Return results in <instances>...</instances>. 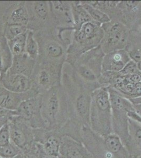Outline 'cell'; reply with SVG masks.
Here are the masks:
<instances>
[{
	"label": "cell",
	"instance_id": "e575fe53",
	"mask_svg": "<svg viewBox=\"0 0 141 158\" xmlns=\"http://www.w3.org/2000/svg\"><path fill=\"white\" fill-rule=\"evenodd\" d=\"M38 143V142H37ZM38 143V151L37 154V158H58L59 157L53 156L51 155H49L48 153L45 151L44 149L42 144Z\"/></svg>",
	"mask_w": 141,
	"mask_h": 158
},
{
	"label": "cell",
	"instance_id": "836d02e7",
	"mask_svg": "<svg viewBox=\"0 0 141 158\" xmlns=\"http://www.w3.org/2000/svg\"><path fill=\"white\" fill-rule=\"evenodd\" d=\"M11 142L8 124L0 129V146H5Z\"/></svg>",
	"mask_w": 141,
	"mask_h": 158
},
{
	"label": "cell",
	"instance_id": "74e56055",
	"mask_svg": "<svg viewBox=\"0 0 141 158\" xmlns=\"http://www.w3.org/2000/svg\"><path fill=\"white\" fill-rule=\"evenodd\" d=\"M137 64H138V69H139V71L141 72V61L139 62L138 63H137Z\"/></svg>",
	"mask_w": 141,
	"mask_h": 158
},
{
	"label": "cell",
	"instance_id": "5b68a950",
	"mask_svg": "<svg viewBox=\"0 0 141 158\" xmlns=\"http://www.w3.org/2000/svg\"><path fill=\"white\" fill-rule=\"evenodd\" d=\"M103 35L102 25L93 21L86 22L75 30L67 50L65 63L72 67L81 56L100 45Z\"/></svg>",
	"mask_w": 141,
	"mask_h": 158
},
{
	"label": "cell",
	"instance_id": "f1b7e54d",
	"mask_svg": "<svg viewBox=\"0 0 141 158\" xmlns=\"http://www.w3.org/2000/svg\"><path fill=\"white\" fill-rule=\"evenodd\" d=\"M28 31L27 26L3 24V33L7 41H10Z\"/></svg>",
	"mask_w": 141,
	"mask_h": 158
},
{
	"label": "cell",
	"instance_id": "ba28073f",
	"mask_svg": "<svg viewBox=\"0 0 141 158\" xmlns=\"http://www.w3.org/2000/svg\"><path fill=\"white\" fill-rule=\"evenodd\" d=\"M104 55L99 45L81 56L71 67L72 69L84 82L102 87L98 79L102 74Z\"/></svg>",
	"mask_w": 141,
	"mask_h": 158
},
{
	"label": "cell",
	"instance_id": "ac0fdd59",
	"mask_svg": "<svg viewBox=\"0 0 141 158\" xmlns=\"http://www.w3.org/2000/svg\"><path fill=\"white\" fill-rule=\"evenodd\" d=\"M3 24L27 26L29 22V15L26 1H16L11 4L6 10L2 16Z\"/></svg>",
	"mask_w": 141,
	"mask_h": 158
},
{
	"label": "cell",
	"instance_id": "2e32d148",
	"mask_svg": "<svg viewBox=\"0 0 141 158\" xmlns=\"http://www.w3.org/2000/svg\"><path fill=\"white\" fill-rule=\"evenodd\" d=\"M39 95L31 89L24 93H15L7 90L0 82V108L16 111L24 101Z\"/></svg>",
	"mask_w": 141,
	"mask_h": 158
},
{
	"label": "cell",
	"instance_id": "d4e9b609",
	"mask_svg": "<svg viewBox=\"0 0 141 158\" xmlns=\"http://www.w3.org/2000/svg\"><path fill=\"white\" fill-rule=\"evenodd\" d=\"M72 12L73 19L74 31L79 29L86 22L93 21L80 1H71Z\"/></svg>",
	"mask_w": 141,
	"mask_h": 158
},
{
	"label": "cell",
	"instance_id": "ffe728a7",
	"mask_svg": "<svg viewBox=\"0 0 141 158\" xmlns=\"http://www.w3.org/2000/svg\"><path fill=\"white\" fill-rule=\"evenodd\" d=\"M131 60L125 49L109 52L104 56L102 72H120Z\"/></svg>",
	"mask_w": 141,
	"mask_h": 158
},
{
	"label": "cell",
	"instance_id": "d6a6232c",
	"mask_svg": "<svg viewBox=\"0 0 141 158\" xmlns=\"http://www.w3.org/2000/svg\"><path fill=\"white\" fill-rule=\"evenodd\" d=\"M120 73L122 75L127 76V75H131L133 74H139L140 73L139 69H138V64L135 62L131 60L129 61L123 69L120 71Z\"/></svg>",
	"mask_w": 141,
	"mask_h": 158
},
{
	"label": "cell",
	"instance_id": "44dd1931",
	"mask_svg": "<svg viewBox=\"0 0 141 158\" xmlns=\"http://www.w3.org/2000/svg\"><path fill=\"white\" fill-rule=\"evenodd\" d=\"M125 147L133 158L141 156V124L130 118L129 137Z\"/></svg>",
	"mask_w": 141,
	"mask_h": 158
},
{
	"label": "cell",
	"instance_id": "d6986e66",
	"mask_svg": "<svg viewBox=\"0 0 141 158\" xmlns=\"http://www.w3.org/2000/svg\"><path fill=\"white\" fill-rule=\"evenodd\" d=\"M0 82L6 89L15 93H24L32 88V82L30 77L7 71L0 75Z\"/></svg>",
	"mask_w": 141,
	"mask_h": 158
},
{
	"label": "cell",
	"instance_id": "1f68e13d",
	"mask_svg": "<svg viewBox=\"0 0 141 158\" xmlns=\"http://www.w3.org/2000/svg\"><path fill=\"white\" fill-rule=\"evenodd\" d=\"M15 115H18L16 111L0 108V129L8 124L11 118Z\"/></svg>",
	"mask_w": 141,
	"mask_h": 158
},
{
	"label": "cell",
	"instance_id": "6da1fadb",
	"mask_svg": "<svg viewBox=\"0 0 141 158\" xmlns=\"http://www.w3.org/2000/svg\"><path fill=\"white\" fill-rule=\"evenodd\" d=\"M62 85L66 94L69 119L82 128H90V109L93 91L101 87L84 82L72 69L63 73Z\"/></svg>",
	"mask_w": 141,
	"mask_h": 158
},
{
	"label": "cell",
	"instance_id": "cb8c5ba5",
	"mask_svg": "<svg viewBox=\"0 0 141 158\" xmlns=\"http://www.w3.org/2000/svg\"><path fill=\"white\" fill-rule=\"evenodd\" d=\"M125 50L131 60L138 63L141 61V35L130 31Z\"/></svg>",
	"mask_w": 141,
	"mask_h": 158
},
{
	"label": "cell",
	"instance_id": "e0dca14e",
	"mask_svg": "<svg viewBox=\"0 0 141 158\" xmlns=\"http://www.w3.org/2000/svg\"><path fill=\"white\" fill-rule=\"evenodd\" d=\"M59 154L63 158H93L82 142L68 136L62 138Z\"/></svg>",
	"mask_w": 141,
	"mask_h": 158
},
{
	"label": "cell",
	"instance_id": "9a60e30c",
	"mask_svg": "<svg viewBox=\"0 0 141 158\" xmlns=\"http://www.w3.org/2000/svg\"><path fill=\"white\" fill-rule=\"evenodd\" d=\"M34 141L41 144L49 155L59 157L62 135L56 130L34 129Z\"/></svg>",
	"mask_w": 141,
	"mask_h": 158
},
{
	"label": "cell",
	"instance_id": "d590c367",
	"mask_svg": "<svg viewBox=\"0 0 141 158\" xmlns=\"http://www.w3.org/2000/svg\"><path fill=\"white\" fill-rule=\"evenodd\" d=\"M14 158H32L31 156H30L29 155H27V153L23 152L22 151L21 152L20 154H19L18 156H16Z\"/></svg>",
	"mask_w": 141,
	"mask_h": 158
},
{
	"label": "cell",
	"instance_id": "f35d334b",
	"mask_svg": "<svg viewBox=\"0 0 141 158\" xmlns=\"http://www.w3.org/2000/svg\"><path fill=\"white\" fill-rule=\"evenodd\" d=\"M63 158L62 156H59V158Z\"/></svg>",
	"mask_w": 141,
	"mask_h": 158
},
{
	"label": "cell",
	"instance_id": "603a6c76",
	"mask_svg": "<svg viewBox=\"0 0 141 158\" xmlns=\"http://www.w3.org/2000/svg\"><path fill=\"white\" fill-rule=\"evenodd\" d=\"M13 56L8 44V41L0 32V75L7 72L11 67Z\"/></svg>",
	"mask_w": 141,
	"mask_h": 158
},
{
	"label": "cell",
	"instance_id": "8fae6325",
	"mask_svg": "<svg viewBox=\"0 0 141 158\" xmlns=\"http://www.w3.org/2000/svg\"><path fill=\"white\" fill-rule=\"evenodd\" d=\"M103 37L100 47L104 54L124 50L126 47L130 30L120 22L110 21L102 25Z\"/></svg>",
	"mask_w": 141,
	"mask_h": 158
},
{
	"label": "cell",
	"instance_id": "4fadbf2b",
	"mask_svg": "<svg viewBox=\"0 0 141 158\" xmlns=\"http://www.w3.org/2000/svg\"><path fill=\"white\" fill-rule=\"evenodd\" d=\"M18 115L25 120L33 129L45 128L41 113V96L24 101L16 110Z\"/></svg>",
	"mask_w": 141,
	"mask_h": 158
},
{
	"label": "cell",
	"instance_id": "9c48e42d",
	"mask_svg": "<svg viewBox=\"0 0 141 158\" xmlns=\"http://www.w3.org/2000/svg\"><path fill=\"white\" fill-rule=\"evenodd\" d=\"M63 65L36 62L31 79L33 90L39 94L62 85Z\"/></svg>",
	"mask_w": 141,
	"mask_h": 158
},
{
	"label": "cell",
	"instance_id": "5bb4252c",
	"mask_svg": "<svg viewBox=\"0 0 141 158\" xmlns=\"http://www.w3.org/2000/svg\"><path fill=\"white\" fill-rule=\"evenodd\" d=\"M50 6L57 29L60 32L73 33L74 23L71 1H50Z\"/></svg>",
	"mask_w": 141,
	"mask_h": 158
},
{
	"label": "cell",
	"instance_id": "4316f807",
	"mask_svg": "<svg viewBox=\"0 0 141 158\" xmlns=\"http://www.w3.org/2000/svg\"><path fill=\"white\" fill-rule=\"evenodd\" d=\"M80 2L93 22L102 25L111 21V19L106 13L87 3L85 1H80Z\"/></svg>",
	"mask_w": 141,
	"mask_h": 158
},
{
	"label": "cell",
	"instance_id": "8d00e7d4",
	"mask_svg": "<svg viewBox=\"0 0 141 158\" xmlns=\"http://www.w3.org/2000/svg\"><path fill=\"white\" fill-rule=\"evenodd\" d=\"M133 106L136 112L141 117V104L133 105Z\"/></svg>",
	"mask_w": 141,
	"mask_h": 158
},
{
	"label": "cell",
	"instance_id": "ab89813d",
	"mask_svg": "<svg viewBox=\"0 0 141 158\" xmlns=\"http://www.w3.org/2000/svg\"><path fill=\"white\" fill-rule=\"evenodd\" d=\"M139 75H140V77H141V72H140V73H139Z\"/></svg>",
	"mask_w": 141,
	"mask_h": 158
},
{
	"label": "cell",
	"instance_id": "30bf717a",
	"mask_svg": "<svg viewBox=\"0 0 141 158\" xmlns=\"http://www.w3.org/2000/svg\"><path fill=\"white\" fill-rule=\"evenodd\" d=\"M29 22L28 30L36 33L44 31L57 29L52 15L50 1H26Z\"/></svg>",
	"mask_w": 141,
	"mask_h": 158
},
{
	"label": "cell",
	"instance_id": "277c9868",
	"mask_svg": "<svg viewBox=\"0 0 141 158\" xmlns=\"http://www.w3.org/2000/svg\"><path fill=\"white\" fill-rule=\"evenodd\" d=\"M39 45L36 62L63 65L71 39L65 37L57 29L34 33Z\"/></svg>",
	"mask_w": 141,
	"mask_h": 158
},
{
	"label": "cell",
	"instance_id": "60d3db41",
	"mask_svg": "<svg viewBox=\"0 0 141 158\" xmlns=\"http://www.w3.org/2000/svg\"><path fill=\"white\" fill-rule=\"evenodd\" d=\"M137 158H141V156H139V157H138Z\"/></svg>",
	"mask_w": 141,
	"mask_h": 158
},
{
	"label": "cell",
	"instance_id": "f546056e",
	"mask_svg": "<svg viewBox=\"0 0 141 158\" xmlns=\"http://www.w3.org/2000/svg\"><path fill=\"white\" fill-rule=\"evenodd\" d=\"M25 53L33 60H36L39 56V45L36 41L34 33L28 30L25 46Z\"/></svg>",
	"mask_w": 141,
	"mask_h": 158
},
{
	"label": "cell",
	"instance_id": "4dcf8cb0",
	"mask_svg": "<svg viewBox=\"0 0 141 158\" xmlns=\"http://www.w3.org/2000/svg\"><path fill=\"white\" fill-rule=\"evenodd\" d=\"M22 150L13 142L0 146V158H14L21 152Z\"/></svg>",
	"mask_w": 141,
	"mask_h": 158
},
{
	"label": "cell",
	"instance_id": "7402d4cb",
	"mask_svg": "<svg viewBox=\"0 0 141 158\" xmlns=\"http://www.w3.org/2000/svg\"><path fill=\"white\" fill-rule=\"evenodd\" d=\"M36 63V60L30 58L26 53L13 56L11 67L7 72L18 74L31 78Z\"/></svg>",
	"mask_w": 141,
	"mask_h": 158
},
{
	"label": "cell",
	"instance_id": "3957f363",
	"mask_svg": "<svg viewBox=\"0 0 141 158\" xmlns=\"http://www.w3.org/2000/svg\"><path fill=\"white\" fill-rule=\"evenodd\" d=\"M40 95L45 129L59 131L69 119L68 101L62 85L54 86Z\"/></svg>",
	"mask_w": 141,
	"mask_h": 158
},
{
	"label": "cell",
	"instance_id": "52a82bcc",
	"mask_svg": "<svg viewBox=\"0 0 141 158\" xmlns=\"http://www.w3.org/2000/svg\"><path fill=\"white\" fill-rule=\"evenodd\" d=\"M112 109L113 133L125 146L129 137V112L134 110L133 104L114 89L107 87Z\"/></svg>",
	"mask_w": 141,
	"mask_h": 158
},
{
	"label": "cell",
	"instance_id": "83f0119b",
	"mask_svg": "<svg viewBox=\"0 0 141 158\" xmlns=\"http://www.w3.org/2000/svg\"><path fill=\"white\" fill-rule=\"evenodd\" d=\"M27 31L10 41H8L9 48L13 56H19L25 53Z\"/></svg>",
	"mask_w": 141,
	"mask_h": 158
},
{
	"label": "cell",
	"instance_id": "7a4b0ae2",
	"mask_svg": "<svg viewBox=\"0 0 141 158\" xmlns=\"http://www.w3.org/2000/svg\"><path fill=\"white\" fill-rule=\"evenodd\" d=\"M81 141L93 158H134L114 133L102 137L89 127H84L81 132Z\"/></svg>",
	"mask_w": 141,
	"mask_h": 158
},
{
	"label": "cell",
	"instance_id": "8992f818",
	"mask_svg": "<svg viewBox=\"0 0 141 158\" xmlns=\"http://www.w3.org/2000/svg\"><path fill=\"white\" fill-rule=\"evenodd\" d=\"M90 128L94 132L106 137L113 133L112 109L107 88L101 87L92 94Z\"/></svg>",
	"mask_w": 141,
	"mask_h": 158
},
{
	"label": "cell",
	"instance_id": "7c38bea8",
	"mask_svg": "<svg viewBox=\"0 0 141 158\" xmlns=\"http://www.w3.org/2000/svg\"><path fill=\"white\" fill-rule=\"evenodd\" d=\"M11 141L18 147L24 150L34 141V129L19 115L11 118L8 123Z\"/></svg>",
	"mask_w": 141,
	"mask_h": 158
},
{
	"label": "cell",
	"instance_id": "484cf974",
	"mask_svg": "<svg viewBox=\"0 0 141 158\" xmlns=\"http://www.w3.org/2000/svg\"><path fill=\"white\" fill-rule=\"evenodd\" d=\"M87 3L106 13L111 21H116L117 6L119 1H85Z\"/></svg>",
	"mask_w": 141,
	"mask_h": 158
}]
</instances>
